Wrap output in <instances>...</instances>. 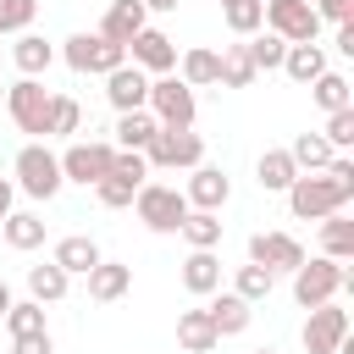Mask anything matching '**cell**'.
Returning <instances> with one entry per match:
<instances>
[{
	"mask_svg": "<svg viewBox=\"0 0 354 354\" xmlns=\"http://www.w3.org/2000/svg\"><path fill=\"white\" fill-rule=\"evenodd\" d=\"M133 205H138V221H144L149 232H177L183 216H188L183 188H166V183H144V188L133 194Z\"/></svg>",
	"mask_w": 354,
	"mask_h": 354,
	"instance_id": "52a82bcc",
	"label": "cell"
},
{
	"mask_svg": "<svg viewBox=\"0 0 354 354\" xmlns=\"http://www.w3.org/2000/svg\"><path fill=\"white\" fill-rule=\"evenodd\" d=\"M155 127H160V122H155L149 111H127V116H116V149H138V155H144V144L155 138Z\"/></svg>",
	"mask_w": 354,
	"mask_h": 354,
	"instance_id": "f546056e",
	"label": "cell"
},
{
	"mask_svg": "<svg viewBox=\"0 0 354 354\" xmlns=\"http://www.w3.org/2000/svg\"><path fill=\"white\" fill-rule=\"evenodd\" d=\"M304 348L310 354H337L343 348V337H348V310H337V299L332 304H315L310 315H304Z\"/></svg>",
	"mask_w": 354,
	"mask_h": 354,
	"instance_id": "30bf717a",
	"label": "cell"
},
{
	"mask_svg": "<svg viewBox=\"0 0 354 354\" xmlns=\"http://www.w3.org/2000/svg\"><path fill=\"white\" fill-rule=\"evenodd\" d=\"M160 127H194V116H199V100H194V88L183 83V77H149V105H144Z\"/></svg>",
	"mask_w": 354,
	"mask_h": 354,
	"instance_id": "5b68a950",
	"label": "cell"
},
{
	"mask_svg": "<svg viewBox=\"0 0 354 354\" xmlns=\"http://www.w3.org/2000/svg\"><path fill=\"white\" fill-rule=\"evenodd\" d=\"M243 50H249L254 72H282V55H288V44H282L277 33H254V39H243Z\"/></svg>",
	"mask_w": 354,
	"mask_h": 354,
	"instance_id": "74e56055",
	"label": "cell"
},
{
	"mask_svg": "<svg viewBox=\"0 0 354 354\" xmlns=\"http://www.w3.org/2000/svg\"><path fill=\"white\" fill-rule=\"evenodd\" d=\"M321 22H354V0H310Z\"/></svg>",
	"mask_w": 354,
	"mask_h": 354,
	"instance_id": "7bdbcfd3",
	"label": "cell"
},
{
	"mask_svg": "<svg viewBox=\"0 0 354 354\" xmlns=\"http://www.w3.org/2000/svg\"><path fill=\"white\" fill-rule=\"evenodd\" d=\"M249 260L266 271H299L304 266V243L293 232H254L249 238Z\"/></svg>",
	"mask_w": 354,
	"mask_h": 354,
	"instance_id": "7c38bea8",
	"label": "cell"
},
{
	"mask_svg": "<svg viewBox=\"0 0 354 354\" xmlns=\"http://www.w3.org/2000/svg\"><path fill=\"white\" fill-rule=\"evenodd\" d=\"M144 160H149V171L155 166L160 171H194V166H205V138L194 127H155V138L144 144Z\"/></svg>",
	"mask_w": 354,
	"mask_h": 354,
	"instance_id": "3957f363",
	"label": "cell"
},
{
	"mask_svg": "<svg viewBox=\"0 0 354 354\" xmlns=\"http://www.w3.org/2000/svg\"><path fill=\"white\" fill-rule=\"evenodd\" d=\"M0 111H6V88H0Z\"/></svg>",
	"mask_w": 354,
	"mask_h": 354,
	"instance_id": "681fc988",
	"label": "cell"
},
{
	"mask_svg": "<svg viewBox=\"0 0 354 354\" xmlns=\"http://www.w3.org/2000/svg\"><path fill=\"white\" fill-rule=\"evenodd\" d=\"M293 177H299V166H293V155H288V149H266V155L254 160V183H260L266 194H288V188H293Z\"/></svg>",
	"mask_w": 354,
	"mask_h": 354,
	"instance_id": "44dd1931",
	"label": "cell"
},
{
	"mask_svg": "<svg viewBox=\"0 0 354 354\" xmlns=\"http://www.w3.org/2000/svg\"><path fill=\"white\" fill-rule=\"evenodd\" d=\"M310 100L332 116V111H348V105H354V88H348V77H343V72H332V66H326V72L310 83Z\"/></svg>",
	"mask_w": 354,
	"mask_h": 354,
	"instance_id": "83f0119b",
	"label": "cell"
},
{
	"mask_svg": "<svg viewBox=\"0 0 354 354\" xmlns=\"http://www.w3.org/2000/svg\"><path fill=\"white\" fill-rule=\"evenodd\" d=\"M177 343H183L188 354H210L221 337H216V326H210L205 310H183V315H177Z\"/></svg>",
	"mask_w": 354,
	"mask_h": 354,
	"instance_id": "484cf974",
	"label": "cell"
},
{
	"mask_svg": "<svg viewBox=\"0 0 354 354\" xmlns=\"http://www.w3.org/2000/svg\"><path fill=\"white\" fill-rule=\"evenodd\" d=\"M337 50L354 55V22H337Z\"/></svg>",
	"mask_w": 354,
	"mask_h": 354,
	"instance_id": "bcb514c9",
	"label": "cell"
},
{
	"mask_svg": "<svg viewBox=\"0 0 354 354\" xmlns=\"http://www.w3.org/2000/svg\"><path fill=\"white\" fill-rule=\"evenodd\" d=\"M348 199H354V160L348 155H332L326 171H299L288 188V210L299 221H321V216L343 210Z\"/></svg>",
	"mask_w": 354,
	"mask_h": 354,
	"instance_id": "6da1fadb",
	"label": "cell"
},
{
	"mask_svg": "<svg viewBox=\"0 0 354 354\" xmlns=\"http://www.w3.org/2000/svg\"><path fill=\"white\" fill-rule=\"evenodd\" d=\"M11 310V288H6V277H0V315Z\"/></svg>",
	"mask_w": 354,
	"mask_h": 354,
	"instance_id": "c3c4849f",
	"label": "cell"
},
{
	"mask_svg": "<svg viewBox=\"0 0 354 354\" xmlns=\"http://www.w3.org/2000/svg\"><path fill=\"white\" fill-rule=\"evenodd\" d=\"M271 288H277V271H266V266H238V277H232V293L243 299V304H260V299H271Z\"/></svg>",
	"mask_w": 354,
	"mask_h": 354,
	"instance_id": "1f68e13d",
	"label": "cell"
},
{
	"mask_svg": "<svg viewBox=\"0 0 354 354\" xmlns=\"http://www.w3.org/2000/svg\"><path fill=\"white\" fill-rule=\"evenodd\" d=\"M66 288H72V277H66L55 260L28 266V299H33V304H55V299H66Z\"/></svg>",
	"mask_w": 354,
	"mask_h": 354,
	"instance_id": "d4e9b609",
	"label": "cell"
},
{
	"mask_svg": "<svg viewBox=\"0 0 354 354\" xmlns=\"http://www.w3.org/2000/svg\"><path fill=\"white\" fill-rule=\"evenodd\" d=\"M282 72H288L293 83H315V77L326 72V50H321V44H288Z\"/></svg>",
	"mask_w": 354,
	"mask_h": 354,
	"instance_id": "4316f807",
	"label": "cell"
},
{
	"mask_svg": "<svg viewBox=\"0 0 354 354\" xmlns=\"http://www.w3.org/2000/svg\"><path fill=\"white\" fill-rule=\"evenodd\" d=\"M321 254L326 260H354V221L343 216V210H332V216H321Z\"/></svg>",
	"mask_w": 354,
	"mask_h": 354,
	"instance_id": "cb8c5ba5",
	"label": "cell"
},
{
	"mask_svg": "<svg viewBox=\"0 0 354 354\" xmlns=\"http://www.w3.org/2000/svg\"><path fill=\"white\" fill-rule=\"evenodd\" d=\"M260 72H254V61H249V50L243 44H227L221 50V88H249Z\"/></svg>",
	"mask_w": 354,
	"mask_h": 354,
	"instance_id": "d590c367",
	"label": "cell"
},
{
	"mask_svg": "<svg viewBox=\"0 0 354 354\" xmlns=\"http://www.w3.org/2000/svg\"><path fill=\"white\" fill-rule=\"evenodd\" d=\"M177 232L188 238V249H216V243H221V216H216V210H188Z\"/></svg>",
	"mask_w": 354,
	"mask_h": 354,
	"instance_id": "4dcf8cb0",
	"label": "cell"
},
{
	"mask_svg": "<svg viewBox=\"0 0 354 354\" xmlns=\"http://www.w3.org/2000/svg\"><path fill=\"white\" fill-rule=\"evenodd\" d=\"M183 72V83L188 88H210V83H221V55L216 50H205V44H194V50H183V61H177Z\"/></svg>",
	"mask_w": 354,
	"mask_h": 354,
	"instance_id": "603a6c76",
	"label": "cell"
},
{
	"mask_svg": "<svg viewBox=\"0 0 354 354\" xmlns=\"http://www.w3.org/2000/svg\"><path fill=\"white\" fill-rule=\"evenodd\" d=\"M127 55H133V66H138L144 77H166V72H177V44H171L160 28H144V33L127 44Z\"/></svg>",
	"mask_w": 354,
	"mask_h": 354,
	"instance_id": "4fadbf2b",
	"label": "cell"
},
{
	"mask_svg": "<svg viewBox=\"0 0 354 354\" xmlns=\"http://www.w3.org/2000/svg\"><path fill=\"white\" fill-rule=\"evenodd\" d=\"M266 33H277L282 44H315L321 17L310 0H266Z\"/></svg>",
	"mask_w": 354,
	"mask_h": 354,
	"instance_id": "ba28073f",
	"label": "cell"
},
{
	"mask_svg": "<svg viewBox=\"0 0 354 354\" xmlns=\"http://www.w3.org/2000/svg\"><path fill=\"white\" fill-rule=\"evenodd\" d=\"M144 28H149V11H144L138 0H111V6H105V17H100V39L122 44V50H127Z\"/></svg>",
	"mask_w": 354,
	"mask_h": 354,
	"instance_id": "2e32d148",
	"label": "cell"
},
{
	"mask_svg": "<svg viewBox=\"0 0 354 354\" xmlns=\"http://www.w3.org/2000/svg\"><path fill=\"white\" fill-rule=\"evenodd\" d=\"M127 288H133V266H122V260H100L88 271V299L94 304H116Z\"/></svg>",
	"mask_w": 354,
	"mask_h": 354,
	"instance_id": "ac0fdd59",
	"label": "cell"
},
{
	"mask_svg": "<svg viewBox=\"0 0 354 354\" xmlns=\"http://www.w3.org/2000/svg\"><path fill=\"white\" fill-rule=\"evenodd\" d=\"M0 321H6V332H11V337H33V332H50V326H44V304H33V299H11V310H6Z\"/></svg>",
	"mask_w": 354,
	"mask_h": 354,
	"instance_id": "e575fe53",
	"label": "cell"
},
{
	"mask_svg": "<svg viewBox=\"0 0 354 354\" xmlns=\"http://www.w3.org/2000/svg\"><path fill=\"white\" fill-rule=\"evenodd\" d=\"M205 315H210L216 337H238V332H249V321H254V304H243L238 293H221V299H210V304H205Z\"/></svg>",
	"mask_w": 354,
	"mask_h": 354,
	"instance_id": "d6986e66",
	"label": "cell"
},
{
	"mask_svg": "<svg viewBox=\"0 0 354 354\" xmlns=\"http://www.w3.org/2000/svg\"><path fill=\"white\" fill-rule=\"evenodd\" d=\"M254 354H277V348H254Z\"/></svg>",
	"mask_w": 354,
	"mask_h": 354,
	"instance_id": "f907efd6",
	"label": "cell"
},
{
	"mask_svg": "<svg viewBox=\"0 0 354 354\" xmlns=\"http://www.w3.org/2000/svg\"><path fill=\"white\" fill-rule=\"evenodd\" d=\"M6 116H11L22 133L44 138V127H50V88H44L39 77H17V83L6 88Z\"/></svg>",
	"mask_w": 354,
	"mask_h": 354,
	"instance_id": "8992f818",
	"label": "cell"
},
{
	"mask_svg": "<svg viewBox=\"0 0 354 354\" xmlns=\"http://www.w3.org/2000/svg\"><path fill=\"white\" fill-rule=\"evenodd\" d=\"M11 171H17L11 183H17L28 199H39V205H44V199H55V194H61V183H66V177H61V155H50L44 144H22V149H17V160H11Z\"/></svg>",
	"mask_w": 354,
	"mask_h": 354,
	"instance_id": "277c9868",
	"label": "cell"
},
{
	"mask_svg": "<svg viewBox=\"0 0 354 354\" xmlns=\"http://www.w3.org/2000/svg\"><path fill=\"white\" fill-rule=\"evenodd\" d=\"M111 177H127L133 188H144V183H149V160H144L138 149H116V155H111Z\"/></svg>",
	"mask_w": 354,
	"mask_h": 354,
	"instance_id": "b9f144b4",
	"label": "cell"
},
{
	"mask_svg": "<svg viewBox=\"0 0 354 354\" xmlns=\"http://www.w3.org/2000/svg\"><path fill=\"white\" fill-rule=\"evenodd\" d=\"M144 11H177V0H138Z\"/></svg>",
	"mask_w": 354,
	"mask_h": 354,
	"instance_id": "7dc6e473",
	"label": "cell"
},
{
	"mask_svg": "<svg viewBox=\"0 0 354 354\" xmlns=\"http://www.w3.org/2000/svg\"><path fill=\"white\" fill-rule=\"evenodd\" d=\"M183 199H188V210H216V216H221V205L232 199V177H227L221 166H194Z\"/></svg>",
	"mask_w": 354,
	"mask_h": 354,
	"instance_id": "5bb4252c",
	"label": "cell"
},
{
	"mask_svg": "<svg viewBox=\"0 0 354 354\" xmlns=\"http://www.w3.org/2000/svg\"><path fill=\"white\" fill-rule=\"evenodd\" d=\"M50 260H55L66 277H88V271H94L105 254H100V243H94V238L72 232V238H61V243H55V254H50Z\"/></svg>",
	"mask_w": 354,
	"mask_h": 354,
	"instance_id": "e0dca14e",
	"label": "cell"
},
{
	"mask_svg": "<svg viewBox=\"0 0 354 354\" xmlns=\"http://www.w3.org/2000/svg\"><path fill=\"white\" fill-rule=\"evenodd\" d=\"M11 199H17V183H11V177H0V221L11 216Z\"/></svg>",
	"mask_w": 354,
	"mask_h": 354,
	"instance_id": "f6af8a7d",
	"label": "cell"
},
{
	"mask_svg": "<svg viewBox=\"0 0 354 354\" xmlns=\"http://www.w3.org/2000/svg\"><path fill=\"white\" fill-rule=\"evenodd\" d=\"M11 354H55L50 332H33V337H11Z\"/></svg>",
	"mask_w": 354,
	"mask_h": 354,
	"instance_id": "ee69618b",
	"label": "cell"
},
{
	"mask_svg": "<svg viewBox=\"0 0 354 354\" xmlns=\"http://www.w3.org/2000/svg\"><path fill=\"white\" fill-rule=\"evenodd\" d=\"M183 288L199 293V299L221 288V260H216V249H188V260H183Z\"/></svg>",
	"mask_w": 354,
	"mask_h": 354,
	"instance_id": "ffe728a7",
	"label": "cell"
},
{
	"mask_svg": "<svg viewBox=\"0 0 354 354\" xmlns=\"http://www.w3.org/2000/svg\"><path fill=\"white\" fill-rule=\"evenodd\" d=\"M133 194H138V188H133L127 177H111V171L94 183V199H100L105 210H127V205H133Z\"/></svg>",
	"mask_w": 354,
	"mask_h": 354,
	"instance_id": "f35d334b",
	"label": "cell"
},
{
	"mask_svg": "<svg viewBox=\"0 0 354 354\" xmlns=\"http://www.w3.org/2000/svg\"><path fill=\"white\" fill-rule=\"evenodd\" d=\"M260 6H266V0H260Z\"/></svg>",
	"mask_w": 354,
	"mask_h": 354,
	"instance_id": "f5cc1de1",
	"label": "cell"
},
{
	"mask_svg": "<svg viewBox=\"0 0 354 354\" xmlns=\"http://www.w3.org/2000/svg\"><path fill=\"white\" fill-rule=\"evenodd\" d=\"M221 17H227V28H232L238 39H254V33L266 28V6H260V0H232V6H221Z\"/></svg>",
	"mask_w": 354,
	"mask_h": 354,
	"instance_id": "8d00e7d4",
	"label": "cell"
},
{
	"mask_svg": "<svg viewBox=\"0 0 354 354\" xmlns=\"http://www.w3.org/2000/svg\"><path fill=\"white\" fill-rule=\"evenodd\" d=\"M288 155H293V166H299V171H326V160H332V144H326L321 133H299V138L288 144Z\"/></svg>",
	"mask_w": 354,
	"mask_h": 354,
	"instance_id": "836d02e7",
	"label": "cell"
},
{
	"mask_svg": "<svg viewBox=\"0 0 354 354\" xmlns=\"http://www.w3.org/2000/svg\"><path fill=\"white\" fill-rule=\"evenodd\" d=\"M39 17V0H0V33H28Z\"/></svg>",
	"mask_w": 354,
	"mask_h": 354,
	"instance_id": "ab89813d",
	"label": "cell"
},
{
	"mask_svg": "<svg viewBox=\"0 0 354 354\" xmlns=\"http://www.w3.org/2000/svg\"><path fill=\"white\" fill-rule=\"evenodd\" d=\"M105 100H111V111L116 116H127V111H144L149 105V77L127 61V66H116V72H105Z\"/></svg>",
	"mask_w": 354,
	"mask_h": 354,
	"instance_id": "9a60e30c",
	"label": "cell"
},
{
	"mask_svg": "<svg viewBox=\"0 0 354 354\" xmlns=\"http://www.w3.org/2000/svg\"><path fill=\"white\" fill-rule=\"evenodd\" d=\"M221 6H232V0H221Z\"/></svg>",
	"mask_w": 354,
	"mask_h": 354,
	"instance_id": "816d5d0a",
	"label": "cell"
},
{
	"mask_svg": "<svg viewBox=\"0 0 354 354\" xmlns=\"http://www.w3.org/2000/svg\"><path fill=\"white\" fill-rule=\"evenodd\" d=\"M61 61L72 66V72H116V66H127V50L122 44H111V39H100V33H72L66 44H61Z\"/></svg>",
	"mask_w": 354,
	"mask_h": 354,
	"instance_id": "9c48e42d",
	"label": "cell"
},
{
	"mask_svg": "<svg viewBox=\"0 0 354 354\" xmlns=\"http://www.w3.org/2000/svg\"><path fill=\"white\" fill-rule=\"evenodd\" d=\"M321 138L332 144V155H343V149L354 144V105H348V111H332L326 127H321Z\"/></svg>",
	"mask_w": 354,
	"mask_h": 354,
	"instance_id": "60d3db41",
	"label": "cell"
},
{
	"mask_svg": "<svg viewBox=\"0 0 354 354\" xmlns=\"http://www.w3.org/2000/svg\"><path fill=\"white\" fill-rule=\"evenodd\" d=\"M11 61H17V72H22V77H39V72H50V61H55V44H50V39H39V33H17V44H11Z\"/></svg>",
	"mask_w": 354,
	"mask_h": 354,
	"instance_id": "7402d4cb",
	"label": "cell"
},
{
	"mask_svg": "<svg viewBox=\"0 0 354 354\" xmlns=\"http://www.w3.org/2000/svg\"><path fill=\"white\" fill-rule=\"evenodd\" d=\"M0 232H6V243H11L17 254H28V249L44 243V221H39L33 210H11V216L0 221Z\"/></svg>",
	"mask_w": 354,
	"mask_h": 354,
	"instance_id": "f1b7e54d",
	"label": "cell"
},
{
	"mask_svg": "<svg viewBox=\"0 0 354 354\" xmlns=\"http://www.w3.org/2000/svg\"><path fill=\"white\" fill-rule=\"evenodd\" d=\"M111 155H116V144H100V138H88V144H72V149L61 155V177H66V183H83V188H94V183L111 171Z\"/></svg>",
	"mask_w": 354,
	"mask_h": 354,
	"instance_id": "8fae6325",
	"label": "cell"
},
{
	"mask_svg": "<svg viewBox=\"0 0 354 354\" xmlns=\"http://www.w3.org/2000/svg\"><path fill=\"white\" fill-rule=\"evenodd\" d=\"M77 127H83V105L72 94H50V127H44V138H72Z\"/></svg>",
	"mask_w": 354,
	"mask_h": 354,
	"instance_id": "d6a6232c",
	"label": "cell"
},
{
	"mask_svg": "<svg viewBox=\"0 0 354 354\" xmlns=\"http://www.w3.org/2000/svg\"><path fill=\"white\" fill-rule=\"evenodd\" d=\"M343 288H354V271H348L343 260H326V254H315V260H304V266L293 271V299H299L304 310H315V304H332Z\"/></svg>",
	"mask_w": 354,
	"mask_h": 354,
	"instance_id": "7a4b0ae2",
	"label": "cell"
}]
</instances>
